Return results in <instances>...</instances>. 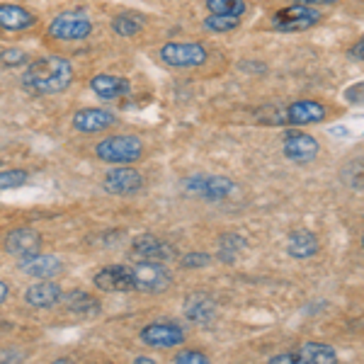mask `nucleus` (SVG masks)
Segmentation results:
<instances>
[{
  "label": "nucleus",
  "mask_w": 364,
  "mask_h": 364,
  "mask_svg": "<svg viewBox=\"0 0 364 364\" xmlns=\"http://www.w3.org/2000/svg\"><path fill=\"white\" fill-rule=\"evenodd\" d=\"M73 80V63L66 56L49 54L32 61L22 73V85L37 95H56L63 92Z\"/></svg>",
  "instance_id": "obj_1"
},
{
  "label": "nucleus",
  "mask_w": 364,
  "mask_h": 364,
  "mask_svg": "<svg viewBox=\"0 0 364 364\" xmlns=\"http://www.w3.org/2000/svg\"><path fill=\"white\" fill-rule=\"evenodd\" d=\"M95 156L102 163H136L144 156V141L134 134H112L95 146Z\"/></svg>",
  "instance_id": "obj_2"
},
{
  "label": "nucleus",
  "mask_w": 364,
  "mask_h": 364,
  "mask_svg": "<svg viewBox=\"0 0 364 364\" xmlns=\"http://www.w3.org/2000/svg\"><path fill=\"white\" fill-rule=\"evenodd\" d=\"M328 117V107L318 100H296V102H289L287 107H282L277 114L272 117L274 124L291 129L299 127H309V124H318Z\"/></svg>",
  "instance_id": "obj_3"
},
{
  "label": "nucleus",
  "mask_w": 364,
  "mask_h": 364,
  "mask_svg": "<svg viewBox=\"0 0 364 364\" xmlns=\"http://www.w3.org/2000/svg\"><path fill=\"white\" fill-rule=\"evenodd\" d=\"M132 274H134V291H141V294H161V291L170 289V284H173L170 269L156 260L134 262Z\"/></svg>",
  "instance_id": "obj_4"
},
{
  "label": "nucleus",
  "mask_w": 364,
  "mask_h": 364,
  "mask_svg": "<svg viewBox=\"0 0 364 364\" xmlns=\"http://www.w3.org/2000/svg\"><path fill=\"white\" fill-rule=\"evenodd\" d=\"M158 56H161V61L170 68L190 70V68L202 66L209 54L199 42H168L161 46Z\"/></svg>",
  "instance_id": "obj_5"
},
{
  "label": "nucleus",
  "mask_w": 364,
  "mask_h": 364,
  "mask_svg": "<svg viewBox=\"0 0 364 364\" xmlns=\"http://www.w3.org/2000/svg\"><path fill=\"white\" fill-rule=\"evenodd\" d=\"M49 34L61 42H80L92 34V20L85 13H61L49 22Z\"/></svg>",
  "instance_id": "obj_6"
},
{
  "label": "nucleus",
  "mask_w": 364,
  "mask_h": 364,
  "mask_svg": "<svg viewBox=\"0 0 364 364\" xmlns=\"http://www.w3.org/2000/svg\"><path fill=\"white\" fill-rule=\"evenodd\" d=\"M185 190L199 199L221 202L236 192V182L224 178V175H192L185 180Z\"/></svg>",
  "instance_id": "obj_7"
},
{
  "label": "nucleus",
  "mask_w": 364,
  "mask_h": 364,
  "mask_svg": "<svg viewBox=\"0 0 364 364\" xmlns=\"http://www.w3.org/2000/svg\"><path fill=\"white\" fill-rule=\"evenodd\" d=\"M321 146L316 136L301 132V129H289L282 139V154H284L287 161L296 163V166H306V163H314L316 156H318Z\"/></svg>",
  "instance_id": "obj_8"
},
{
  "label": "nucleus",
  "mask_w": 364,
  "mask_h": 364,
  "mask_svg": "<svg viewBox=\"0 0 364 364\" xmlns=\"http://www.w3.org/2000/svg\"><path fill=\"white\" fill-rule=\"evenodd\" d=\"M316 22H321V10L306 8V5H289L282 8L272 15V27L277 32H304V29L314 27Z\"/></svg>",
  "instance_id": "obj_9"
},
{
  "label": "nucleus",
  "mask_w": 364,
  "mask_h": 364,
  "mask_svg": "<svg viewBox=\"0 0 364 364\" xmlns=\"http://www.w3.org/2000/svg\"><path fill=\"white\" fill-rule=\"evenodd\" d=\"M141 343L156 350H170L185 343V331L173 321H156L141 331Z\"/></svg>",
  "instance_id": "obj_10"
},
{
  "label": "nucleus",
  "mask_w": 364,
  "mask_h": 364,
  "mask_svg": "<svg viewBox=\"0 0 364 364\" xmlns=\"http://www.w3.org/2000/svg\"><path fill=\"white\" fill-rule=\"evenodd\" d=\"M92 284L100 291H107V294H122V291L134 289V274L132 265H107L92 277Z\"/></svg>",
  "instance_id": "obj_11"
},
{
  "label": "nucleus",
  "mask_w": 364,
  "mask_h": 364,
  "mask_svg": "<svg viewBox=\"0 0 364 364\" xmlns=\"http://www.w3.org/2000/svg\"><path fill=\"white\" fill-rule=\"evenodd\" d=\"M102 187L109 195H132V192H139L144 187V175L132 166L112 168L105 173Z\"/></svg>",
  "instance_id": "obj_12"
},
{
  "label": "nucleus",
  "mask_w": 364,
  "mask_h": 364,
  "mask_svg": "<svg viewBox=\"0 0 364 364\" xmlns=\"http://www.w3.org/2000/svg\"><path fill=\"white\" fill-rule=\"evenodd\" d=\"M5 250L10 252L17 260H27V257L39 255L42 250V236L32 228H15L5 236Z\"/></svg>",
  "instance_id": "obj_13"
},
{
  "label": "nucleus",
  "mask_w": 364,
  "mask_h": 364,
  "mask_svg": "<svg viewBox=\"0 0 364 364\" xmlns=\"http://www.w3.org/2000/svg\"><path fill=\"white\" fill-rule=\"evenodd\" d=\"M182 314H185V318L190 323L207 326V323L216 318V299L207 294V291H192V294L185 296Z\"/></svg>",
  "instance_id": "obj_14"
},
{
  "label": "nucleus",
  "mask_w": 364,
  "mask_h": 364,
  "mask_svg": "<svg viewBox=\"0 0 364 364\" xmlns=\"http://www.w3.org/2000/svg\"><path fill=\"white\" fill-rule=\"evenodd\" d=\"M114 124H117V117L100 107H87L73 114V129L80 134H100L112 129Z\"/></svg>",
  "instance_id": "obj_15"
},
{
  "label": "nucleus",
  "mask_w": 364,
  "mask_h": 364,
  "mask_svg": "<svg viewBox=\"0 0 364 364\" xmlns=\"http://www.w3.org/2000/svg\"><path fill=\"white\" fill-rule=\"evenodd\" d=\"M132 250L134 255L144 257V260H173L175 255H178V250H175V245H170L168 240H161L156 236H149V233H144V236H136L132 240Z\"/></svg>",
  "instance_id": "obj_16"
},
{
  "label": "nucleus",
  "mask_w": 364,
  "mask_h": 364,
  "mask_svg": "<svg viewBox=\"0 0 364 364\" xmlns=\"http://www.w3.org/2000/svg\"><path fill=\"white\" fill-rule=\"evenodd\" d=\"M25 301L34 309H49V306H56L58 301H63V291L54 279H44V282H37V284L27 287Z\"/></svg>",
  "instance_id": "obj_17"
},
{
  "label": "nucleus",
  "mask_w": 364,
  "mask_h": 364,
  "mask_svg": "<svg viewBox=\"0 0 364 364\" xmlns=\"http://www.w3.org/2000/svg\"><path fill=\"white\" fill-rule=\"evenodd\" d=\"M318 250H321V243L314 231L299 228V231H291L289 236H287V252H289L294 260H309V257H314Z\"/></svg>",
  "instance_id": "obj_18"
},
{
  "label": "nucleus",
  "mask_w": 364,
  "mask_h": 364,
  "mask_svg": "<svg viewBox=\"0 0 364 364\" xmlns=\"http://www.w3.org/2000/svg\"><path fill=\"white\" fill-rule=\"evenodd\" d=\"M37 25V15H32L22 5L0 3V27L8 32H25V29Z\"/></svg>",
  "instance_id": "obj_19"
},
{
  "label": "nucleus",
  "mask_w": 364,
  "mask_h": 364,
  "mask_svg": "<svg viewBox=\"0 0 364 364\" xmlns=\"http://www.w3.org/2000/svg\"><path fill=\"white\" fill-rule=\"evenodd\" d=\"M90 90L102 100H119L132 92V83L127 78H119V75L100 73L90 80Z\"/></svg>",
  "instance_id": "obj_20"
},
{
  "label": "nucleus",
  "mask_w": 364,
  "mask_h": 364,
  "mask_svg": "<svg viewBox=\"0 0 364 364\" xmlns=\"http://www.w3.org/2000/svg\"><path fill=\"white\" fill-rule=\"evenodd\" d=\"M20 269L25 274H29V277L34 279H54L56 274H61V260L54 255H34V257H27V260L20 262Z\"/></svg>",
  "instance_id": "obj_21"
},
{
  "label": "nucleus",
  "mask_w": 364,
  "mask_h": 364,
  "mask_svg": "<svg viewBox=\"0 0 364 364\" xmlns=\"http://www.w3.org/2000/svg\"><path fill=\"white\" fill-rule=\"evenodd\" d=\"M63 304L70 314L80 316V318H92V316L100 314V304L92 299L87 291H70V294H63Z\"/></svg>",
  "instance_id": "obj_22"
},
{
  "label": "nucleus",
  "mask_w": 364,
  "mask_h": 364,
  "mask_svg": "<svg viewBox=\"0 0 364 364\" xmlns=\"http://www.w3.org/2000/svg\"><path fill=\"white\" fill-rule=\"evenodd\" d=\"M299 357L304 364H338L336 348L326 343H306L299 348Z\"/></svg>",
  "instance_id": "obj_23"
},
{
  "label": "nucleus",
  "mask_w": 364,
  "mask_h": 364,
  "mask_svg": "<svg viewBox=\"0 0 364 364\" xmlns=\"http://www.w3.org/2000/svg\"><path fill=\"white\" fill-rule=\"evenodd\" d=\"M245 248H248V240H245L240 233H226V236L219 238V255L221 262H238V257L243 255Z\"/></svg>",
  "instance_id": "obj_24"
},
{
  "label": "nucleus",
  "mask_w": 364,
  "mask_h": 364,
  "mask_svg": "<svg viewBox=\"0 0 364 364\" xmlns=\"http://www.w3.org/2000/svg\"><path fill=\"white\" fill-rule=\"evenodd\" d=\"M207 10L211 15L240 17L248 10V3L245 0H207Z\"/></svg>",
  "instance_id": "obj_25"
},
{
  "label": "nucleus",
  "mask_w": 364,
  "mask_h": 364,
  "mask_svg": "<svg viewBox=\"0 0 364 364\" xmlns=\"http://www.w3.org/2000/svg\"><path fill=\"white\" fill-rule=\"evenodd\" d=\"M141 27H144V22L132 13H122L112 20V32L119 34V37H136Z\"/></svg>",
  "instance_id": "obj_26"
},
{
  "label": "nucleus",
  "mask_w": 364,
  "mask_h": 364,
  "mask_svg": "<svg viewBox=\"0 0 364 364\" xmlns=\"http://www.w3.org/2000/svg\"><path fill=\"white\" fill-rule=\"evenodd\" d=\"M202 27L214 34H226V32H236L240 27V20L238 17H226V15H209L207 20L202 22Z\"/></svg>",
  "instance_id": "obj_27"
},
{
  "label": "nucleus",
  "mask_w": 364,
  "mask_h": 364,
  "mask_svg": "<svg viewBox=\"0 0 364 364\" xmlns=\"http://www.w3.org/2000/svg\"><path fill=\"white\" fill-rule=\"evenodd\" d=\"M27 170H3L0 173V190H13L27 182Z\"/></svg>",
  "instance_id": "obj_28"
},
{
  "label": "nucleus",
  "mask_w": 364,
  "mask_h": 364,
  "mask_svg": "<svg viewBox=\"0 0 364 364\" xmlns=\"http://www.w3.org/2000/svg\"><path fill=\"white\" fill-rule=\"evenodd\" d=\"M0 63H3V66H8V68L25 66L27 54H25V51H20V49H15V46H10V49H5L3 54H0Z\"/></svg>",
  "instance_id": "obj_29"
},
{
  "label": "nucleus",
  "mask_w": 364,
  "mask_h": 364,
  "mask_svg": "<svg viewBox=\"0 0 364 364\" xmlns=\"http://www.w3.org/2000/svg\"><path fill=\"white\" fill-rule=\"evenodd\" d=\"M173 364H211V362L202 350H182L173 360Z\"/></svg>",
  "instance_id": "obj_30"
},
{
  "label": "nucleus",
  "mask_w": 364,
  "mask_h": 364,
  "mask_svg": "<svg viewBox=\"0 0 364 364\" xmlns=\"http://www.w3.org/2000/svg\"><path fill=\"white\" fill-rule=\"evenodd\" d=\"M209 262H211V257L207 252H187V255H182L180 265L187 269H197V267H207Z\"/></svg>",
  "instance_id": "obj_31"
},
{
  "label": "nucleus",
  "mask_w": 364,
  "mask_h": 364,
  "mask_svg": "<svg viewBox=\"0 0 364 364\" xmlns=\"http://www.w3.org/2000/svg\"><path fill=\"white\" fill-rule=\"evenodd\" d=\"M267 364H304V362L299 357V352H282V355H274Z\"/></svg>",
  "instance_id": "obj_32"
},
{
  "label": "nucleus",
  "mask_w": 364,
  "mask_h": 364,
  "mask_svg": "<svg viewBox=\"0 0 364 364\" xmlns=\"http://www.w3.org/2000/svg\"><path fill=\"white\" fill-rule=\"evenodd\" d=\"M348 56L355 58V61H364V34L348 49Z\"/></svg>",
  "instance_id": "obj_33"
},
{
  "label": "nucleus",
  "mask_w": 364,
  "mask_h": 364,
  "mask_svg": "<svg viewBox=\"0 0 364 364\" xmlns=\"http://www.w3.org/2000/svg\"><path fill=\"white\" fill-rule=\"evenodd\" d=\"M294 3L299 5H306V8H328V5H333V3H338V0H294Z\"/></svg>",
  "instance_id": "obj_34"
},
{
  "label": "nucleus",
  "mask_w": 364,
  "mask_h": 364,
  "mask_svg": "<svg viewBox=\"0 0 364 364\" xmlns=\"http://www.w3.org/2000/svg\"><path fill=\"white\" fill-rule=\"evenodd\" d=\"M8 294H10V287H8V284H5V282H3V279H0V304H3V301H5V299H8Z\"/></svg>",
  "instance_id": "obj_35"
},
{
  "label": "nucleus",
  "mask_w": 364,
  "mask_h": 364,
  "mask_svg": "<svg viewBox=\"0 0 364 364\" xmlns=\"http://www.w3.org/2000/svg\"><path fill=\"white\" fill-rule=\"evenodd\" d=\"M134 364H158V362L151 360V357H146V355H139L136 360H134Z\"/></svg>",
  "instance_id": "obj_36"
},
{
  "label": "nucleus",
  "mask_w": 364,
  "mask_h": 364,
  "mask_svg": "<svg viewBox=\"0 0 364 364\" xmlns=\"http://www.w3.org/2000/svg\"><path fill=\"white\" fill-rule=\"evenodd\" d=\"M51 364H75L73 360H66V357H61V360H54Z\"/></svg>",
  "instance_id": "obj_37"
},
{
  "label": "nucleus",
  "mask_w": 364,
  "mask_h": 364,
  "mask_svg": "<svg viewBox=\"0 0 364 364\" xmlns=\"http://www.w3.org/2000/svg\"><path fill=\"white\" fill-rule=\"evenodd\" d=\"M362 248H364V238H362Z\"/></svg>",
  "instance_id": "obj_38"
}]
</instances>
